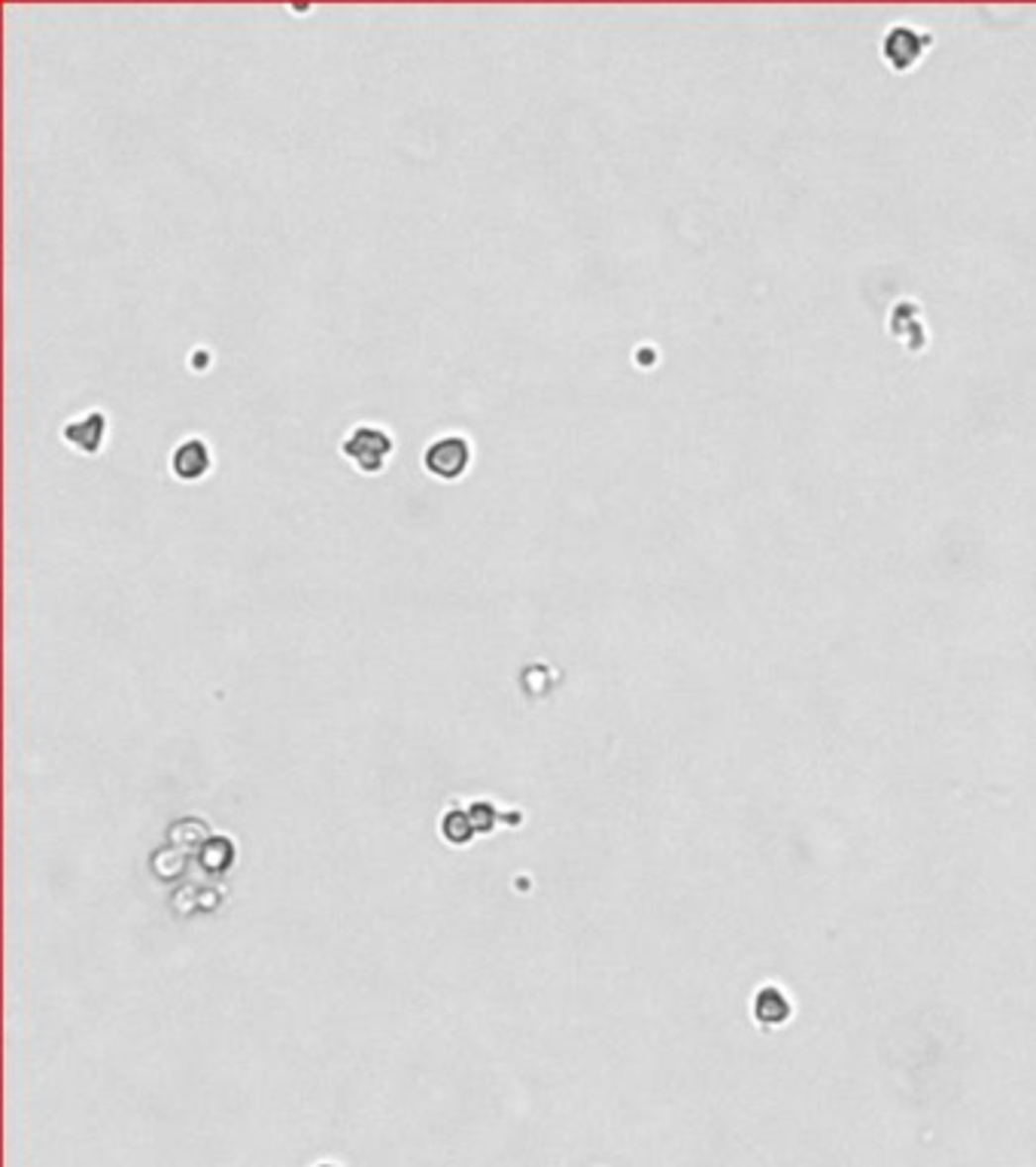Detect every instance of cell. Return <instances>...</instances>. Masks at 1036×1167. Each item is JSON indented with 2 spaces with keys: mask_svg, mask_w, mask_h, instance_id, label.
Wrapping results in <instances>:
<instances>
[{
  "mask_svg": "<svg viewBox=\"0 0 1036 1167\" xmlns=\"http://www.w3.org/2000/svg\"><path fill=\"white\" fill-rule=\"evenodd\" d=\"M167 469L176 480L183 483H198L210 475L213 469V457H210V444L201 435H186L179 441L170 457H167Z\"/></svg>",
  "mask_w": 1036,
  "mask_h": 1167,
  "instance_id": "4",
  "label": "cell"
},
{
  "mask_svg": "<svg viewBox=\"0 0 1036 1167\" xmlns=\"http://www.w3.org/2000/svg\"><path fill=\"white\" fill-rule=\"evenodd\" d=\"M395 454V435L380 423H356L341 438V457L359 475H380Z\"/></svg>",
  "mask_w": 1036,
  "mask_h": 1167,
  "instance_id": "1",
  "label": "cell"
},
{
  "mask_svg": "<svg viewBox=\"0 0 1036 1167\" xmlns=\"http://www.w3.org/2000/svg\"><path fill=\"white\" fill-rule=\"evenodd\" d=\"M474 460V447L463 432L435 435L423 451V469L438 480H460Z\"/></svg>",
  "mask_w": 1036,
  "mask_h": 1167,
  "instance_id": "2",
  "label": "cell"
},
{
  "mask_svg": "<svg viewBox=\"0 0 1036 1167\" xmlns=\"http://www.w3.org/2000/svg\"><path fill=\"white\" fill-rule=\"evenodd\" d=\"M107 432H110L107 411L92 408V411H85L61 426V441L82 457H98L107 444Z\"/></svg>",
  "mask_w": 1036,
  "mask_h": 1167,
  "instance_id": "3",
  "label": "cell"
}]
</instances>
